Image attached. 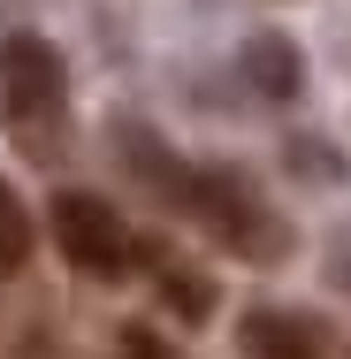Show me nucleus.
I'll return each mask as SVG.
<instances>
[{"mask_svg": "<svg viewBox=\"0 0 351 359\" xmlns=\"http://www.w3.org/2000/svg\"><path fill=\"white\" fill-rule=\"evenodd\" d=\"M123 359H168V344L153 329H123Z\"/></svg>", "mask_w": 351, "mask_h": 359, "instance_id": "8", "label": "nucleus"}, {"mask_svg": "<svg viewBox=\"0 0 351 359\" xmlns=\"http://www.w3.org/2000/svg\"><path fill=\"white\" fill-rule=\"evenodd\" d=\"M46 222H54V245H62L69 268L99 276V283H115V276L130 268V229H123V215H115L99 191H62V199L46 207Z\"/></svg>", "mask_w": 351, "mask_h": 359, "instance_id": "2", "label": "nucleus"}, {"mask_svg": "<svg viewBox=\"0 0 351 359\" xmlns=\"http://www.w3.org/2000/svg\"><path fill=\"white\" fill-rule=\"evenodd\" d=\"M0 92H8V115L15 123H39V115H54L62 107V54L46 46V39H8L0 46Z\"/></svg>", "mask_w": 351, "mask_h": 359, "instance_id": "3", "label": "nucleus"}, {"mask_svg": "<svg viewBox=\"0 0 351 359\" xmlns=\"http://www.w3.org/2000/svg\"><path fill=\"white\" fill-rule=\"evenodd\" d=\"M160 298H168L184 321H207V313H214V290L199 283V276H184V268H168V276H160Z\"/></svg>", "mask_w": 351, "mask_h": 359, "instance_id": "7", "label": "nucleus"}, {"mask_svg": "<svg viewBox=\"0 0 351 359\" xmlns=\"http://www.w3.org/2000/svg\"><path fill=\"white\" fill-rule=\"evenodd\" d=\"M31 207L15 199V184L0 176V276H15V268H31Z\"/></svg>", "mask_w": 351, "mask_h": 359, "instance_id": "6", "label": "nucleus"}, {"mask_svg": "<svg viewBox=\"0 0 351 359\" xmlns=\"http://www.w3.org/2000/svg\"><path fill=\"white\" fill-rule=\"evenodd\" d=\"M184 215H199V222H207V237H221V245H229V252H245V260H275V252H282V222L252 199V184H245V176L191 168Z\"/></svg>", "mask_w": 351, "mask_h": 359, "instance_id": "1", "label": "nucleus"}, {"mask_svg": "<svg viewBox=\"0 0 351 359\" xmlns=\"http://www.w3.org/2000/svg\"><path fill=\"white\" fill-rule=\"evenodd\" d=\"M245 76H252V92H268V100H298V84H305V62H298V46H290V39L260 31V39L245 46Z\"/></svg>", "mask_w": 351, "mask_h": 359, "instance_id": "5", "label": "nucleus"}, {"mask_svg": "<svg viewBox=\"0 0 351 359\" xmlns=\"http://www.w3.org/2000/svg\"><path fill=\"white\" fill-rule=\"evenodd\" d=\"M245 352L252 359H329V344H321V329L305 313L260 306V313H245Z\"/></svg>", "mask_w": 351, "mask_h": 359, "instance_id": "4", "label": "nucleus"}]
</instances>
